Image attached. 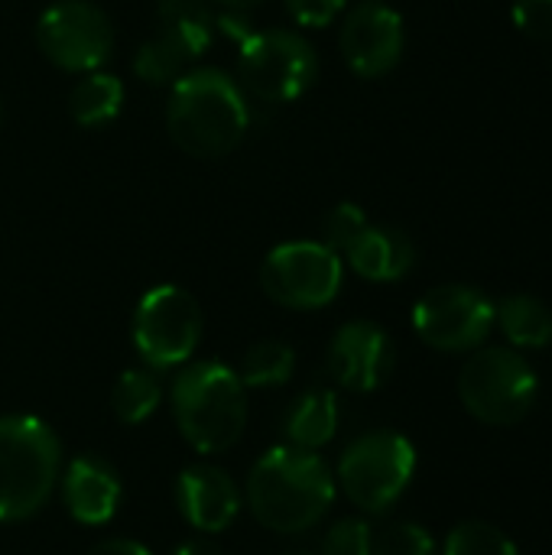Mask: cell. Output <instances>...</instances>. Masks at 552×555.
<instances>
[{
    "instance_id": "obj_1",
    "label": "cell",
    "mask_w": 552,
    "mask_h": 555,
    "mask_svg": "<svg viewBox=\"0 0 552 555\" xmlns=\"http://www.w3.org/2000/svg\"><path fill=\"white\" fill-rule=\"evenodd\" d=\"M251 111L241 85L221 68L185 72L169 94L166 127L179 150L195 159L228 156L247 133Z\"/></svg>"
},
{
    "instance_id": "obj_2",
    "label": "cell",
    "mask_w": 552,
    "mask_h": 555,
    "mask_svg": "<svg viewBox=\"0 0 552 555\" xmlns=\"http://www.w3.org/2000/svg\"><path fill=\"white\" fill-rule=\"evenodd\" d=\"M247 501L267 530L303 533L316 527L332 507L335 481L316 452L283 446L254 465L247 478Z\"/></svg>"
},
{
    "instance_id": "obj_3",
    "label": "cell",
    "mask_w": 552,
    "mask_h": 555,
    "mask_svg": "<svg viewBox=\"0 0 552 555\" xmlns=\"http://www.w3.org/2000/svg\"><path fill=\"white\" fill-rule=\"evenodd\" d=\"M172 413L182 436L198 452H224L247 426L244 384L218 361L192 364L172 384Z\"/></svg>"
},
{
    "instance_id": "obj_4",
    "label": "cell",
    "mask_w": 552,
    "mask_h": 555,
    "mask_svg": "<svg viewBox=\"0 0 552 555\" xmlns=\"http://www.w3.org/2000/svg\"><path fill=\"white\" fill-rule=\"evenodd\" d=\"M59 439L33 416L0 420V524L33 517L52 494Z\"/></svg>"
},
{
    "instance_id": "obj_5",
    "label": "cell",
    "mask_w": 552,
    "mask_h": 555,
    "mask_svg": "<svg viewBox=\"0 0 552 555\" xmlns=\"http://www.w3.org/2000/svg\"><path fill=\"white\" fill-rule=\"evenodd\" d=\"M537 393V371L511 348H482L459 374V397L465 410L488 426L521 423L534 410Z\"/></svg>"
},
{
    "instance_id": "obj_6",
    "label": "cell",
    "mask_w": 552,
    "mask_h": 555,
    "mask_svg": "<svg viewBox=\"0 0 552 555\" xmlns=\"http://www.w3.org/2000/svg\"><path fill=\"white\" fill-rule=\"evenodd\" d=\"M316 75H319L316 49L299 33L264 29V33H251L241 42L238 78L254 98L267 104L303 98L312 88Z\"/></svg>"
},
{
    "instance_id": "obj_7",
    "label": "cell",
    "mask_w": 552,
    "mask_h": 555,
    "mask_svg": "<svg viewBox=\"0 0 552 555\" xmlns=\"http://www.w3.org/2000/svg\"><path fill=\"white\" fill-rule=\"evenodd\" d=\"M416 472L413 446L397 433H368L355 439L338 465V478L351 504L368 514L387 511Z\"/></svg>"
},
{
    "instance_id": "obj_8",
    "label": "cell",
    "mask_w": 552,
    "mask_h": 555,
    "mask_svg": "<svg viewBox=\"0 0 552 555\" xmlns=\"http://www.w3.org/2000/svg\"><path fill=\"white\" fill-rule=\"evenodd\" d=\"M345 270L338 250L316 241L280 244L260 267L264 293L290 309H322L342 289Z\"/></svg>"
},
{
    "instance_id": "obj_9",
    "label": "cell",
    "mask_w": 552,
    "mask_h": 555,
    "mask_svg": "<svg viewBox=\"0 0 552 555\" xmlns=\"http://www.w3.org/2000/svg\"><path fill=\"white\" fill-rule=\"evenodd\" d=\"M202 338V309L179 286H153L133 312V345L150 367H176Z\"/></svg>"
},
{
    "instance_id": "obj_10",
    "label": "cell",
    "mask_w": 552,
    "mask_h": 555,
    "mask_svg": "<svg viewBox=\"0 0 552 555\" xmlns=\"http://www.w3.org/2000/svg\"><path fill=\"white\" fill-rule=\"evenodd\" d=\"M36 42L42 55L65 72H94L114 49V29L101 7L59 0L36 20Z\"/></svg>"
},
{
    "instance_id": "obj_11",
    "label": "cell",
    "mask_w": 552,
    "mask_h": 555,
    "mask_svg": "<svg viewBox=\"0 0 552 555\" xmlns=\"http://www.w3.org/2000/svg\"><path fill=\"white\" fill-rule=\"evenodd\" d=\"M413 328L436 351H475L495 328V302L472 286H436L416 302Z\"/></svg>"
},
{
    "instance_id": "obj_12",
    "label": "cell",
    "mask_w": 552,
    "mask_h": 555,
    "mask_svg": "<svg viewBox=\"0 0 552 555\" xmlns=\"http://www.w3.org/2000/svg\"><path fill=\"white\" fill-rule=\"evenodd\" d=\"M397 364L390 335L374 322H348L335 332L329 345V377L351 390V393H371L377 390Z\"/></svg>"
},
{
    "instance_id": "obj_13",
    "label": "cell",
    "mask_w": 552,
    "mask_h": 555,
    "mask_svg": "<svg viewBox=\"0 0 552 555\" xmlns=\"http://www.w3.org/2000/svg\"><path fill=\"white\" fill-rule=\"evenodd\" d=\"M342 55L348 68L361 78L387 75L403 55V20L397 10L364 0L345 16L342 26Z\"/></svg>"
},
{
    "instance_id": "obj_14",
    "label": "cell",
    "mask_w": 552,
    "mask_h": 555,
    "mask_svg": "<svg viewBox=\"0 0 552 555\" xmlns=\"http://www.w3.org/2000/svg\"><path fill=\"white\" fill-rule=\"evenodd\" d=\"M179 507L195 530L221 533L238 517L241 494L221 468L195 465L179 475Z\"/></svg>"
},
{
    "instance_id": "obj_15",
    "label": "cell",
    "mask_w": 552,
    "mask_h": 555,
    "mask_svg": "<svg viewBox=\"0 0 552 555\" xmlns=\"http://www.w3.org/2000/svg\"><path fill=\"white\" fill-rule=\"evenodd\" d=\"M345 254H348V263L355 267V273L371 283H394V280L407 276L416 260L413 241L403 231L384 228V224H368L348 244Z\"/></svg>"
},
{
    "instance_id": "obj_16",
    "label": "cell",
    "mask_w": 552,
    "mask_h": 555,
    "mask_svg": "<svg viewBox=\"0 0 552 555\" xmlns=\"http://www.w3.org/2000/svg\"><path fill=\"white\" fill-rule=\"evenodd\" d=\"M120 504V481L101 459H75L65 475V507L75 520L98 527L114 517Z\"/></svg>"
},
{
    "instance_id": "obj_17",
    "label": "cell",
    "mask_w": 552,
    "mask_h": 555,
    "mask_svg": "<svg viewBox=\"0 0 552 555\" xmlns=\"http://www.w3.org/2000/svg\"><path fill=\"white\" fill-rule=\"evenodd\" d=\"M156 23V33L189 59H198L215 39V13L205 0H159Z\"/></svg>"
},
{
    "instance_id": "obj_18",
    "label": "cell",
    "mask_w": 552,
    "mask_h": 555,
    "mask_svg": "<svg viewBox=\"0 0 552 555\" xmlns=\"http://www.w3.org/2000/svg\"><path fill=\"white\" fill-rule=\"evenodd\" d=\"M335 429H338V403L332 390H309L286 413V436L296 449L316 452L325 442H332Z\"/></svg>"
},
{
    "instance_id": "obj_19",
    "label": "cell",
    "mask_w": 552,
    "mask_h": 555,
    "mask_svg": "<svg viewBox=\"0 0 552 555\" xmlns=\"http://www.w3.org/2000/svg\"><path fill=\"white\" fill-rule=\"evenodd\" d=\"M495 325L514 348L552 345V309L537 296H508L495 306Z\"/></svg>"
},
{
    "instance_id": "obj_20",
    "label": "cell",
    "mask_w": 552,
    "mask_h": 555,
    "mask_svg": "<svg viewBox=\"0 0 552 555\" xmlns=\"http://www.w3.org/2000/svg\"><path fill=\"white\" fill-rule=\"evenodd\" d=\"M120 104H124V85L117 75H107V72H91L72 88V98H68L72 120L81 127L111 124L120 114Z\"/></svg>"
},
{
    "instance_id": "obj_21",
    "label": "cell",
    "mask_w": 552,
    "mask_h": 555,
    "mask_svg": "<svg viewBox=\"0 0 552 555\" xmlns=\"http://www.w3.org/2000/svg\"><path fill=\"white\" fill-rule=\"evenodd\" d=\"M111 406L120 423H143L159 406V380L150 371H124L111 390Z\"/></svg>"
},
{
    "instance_id": "obj_22",
    "label": "cell",
    "mask_w": 552,
    "mask_h": 555,
    "mask_svg": "<svg viewBox=\"0 0 552 555\" xmlns=\"http://www.w3.org/2000/svg\"><path fill=\"white\" fill-rule=\"evenodd\" d=\"M296 354L283 341H257L241 361V384L247 387H280L290 380Z\"/></svg>"
},
{
    "instance_id": "obj_23",
    "label": "cell",
    "mask_w": 552,
    "mask_h": 555,
    "mask_svg": "<svg viewBox=\"0 0 552 555\" xmlns=\"http://www.w3.org/2000/svg\"><path fill=\"white\" fill-rule=\"evenodd\" d=\"M189 55L172 46L169 39H163L159 33L153 39H146L140 46V52L133 55V72L137 78H143L146 85H176L182 78Z\"/></svg>"
},
{
    "instance_id": "obj_24",
    "label": "cell",
    "mask_w": 552,
    "mask_h": 555,
    "mask_svg": "<svg viewBox=\"0 0 552 555\" xmlns=\"http://www.w3.org/2000/svg\"><path fill=\"white\" fill-rule=\"evenodd\" d=\"M442 555H521V550L498 527L482 524V520H468L449 533Z\"/></svg>"
},
{
    "instance_id": "obj_25",
    "label": "cell",
    "mask_w": 552,
    "mask_h": 555,
    "mask_svg": "<svg viewBox=\"0 0 552 555\" xmlns=\"http://www.w3.org/2000/svg\"><path fill=\"white\" fill-rule=\"evenodd\" d=\"M371 555H436V540L429 537V530H423L420 524H394L387 527Z\"/></svg>"
},
{
    "instance_id": "obj_26",
    "label": "cell",
    "mask_w": 552,
    "mask_h": 555,
    "mask_svg": "<svg viewBox=\"0 0 552 555\" xmlns=\"http://www.w3.org/2000/svg\"><path fill=\"white\" fill-rule=\"evenodd\" d=\"M364 228H368V218H364V211H361L358 205H351V202L335 205V208L325 215V221H322V234H325V244H329L332 250H348V244H351Z\"/></svg>"
},
{
    "instance_id": "obj_27",
    "label": "cell",
    "mask_w": 552,
    "mask_h": 555,
    "mask_svg": "<svg viewBox=\"0 0 552 555\" xmlns=\"http://www.w3.org/2000/svg\"><path fill=\"white\" fill-rule=\"evenodd\" d=\"M374 553V540L364 520H338L325 540H322V555H371Z\"/></svg>"
},
{
    "instance_id": "obj_28",
    "label": "cell",
    "mask_w": 552,
    "mask_h": 555,
    "mask_svg": "<svg viewBox=\"0 0 552 555\" xmlns=\"http://www.w3.org/2000/svg\"><path fill=\"white\" fill-rule=\"evenodd\" d=\"M514 23L530 39H552V0H514Z\"/></svg>"
},
{
    "instance_id": "obj_29",
    "label": "cell",
    "mask_w": 552,
    "mask_h": 555,
    "mask_svg": "<svg viewBox=\"0 0 552 555\" xmlns=\"http://www.w3.org/2000/svg\"><path fill=\"white\" fill-rule=\"evenodd\" d=\"M342 7H345V0H286L290 16L299 26H309V29L329 26L342 13Z\"/></svg>"
},
{
    "instance_id": "obj_30",
    "label": "cell",
    "mask_w": 552,
    "mask_h": 555,
    "mask_svg": "<svg viewBox=\"0 0 552 555\" xmlns=\"http://www.w3.org/2000/svg\"><path fill=\"white\" fill-rule=\"evenodd\" d=\"M215 26H221L231 39H238V42H244L251 33H257V29H251V20L244 16V10H228V13H221V16H215Z\"/></svg>"
},
{
    "instance_id": "obj_31",
    "label": "cell",
    "mask_w": 552,
    "mask_h": 555,
    "mask_svg": "<svg viewBox=\"0 0 552 555\" xmlns=\"http://www.w3.org/2000/svg\"><path fill=\"white\" fill-rule=\"evenodd\" d=\"M88 555H150V550L133 540H107V543H98Z\"/></svg>"
},
{
    "instance_id": "obj_32",
    "label": "cell",
    "mask_w": 552,
    "mask_h": 555,
    "mask_svg": "<svg viewBox=\"0 0 552 555\" xmlns=\"http://www.w3.org/2000/svg\"><path fill=\"white\" fill-rule=\"evenodd\" d=\"M172 555H224L215 543H208V540H192V543H185V546H179Z\"/></svg>"
},
{
    "instance_id": "obj_33",
    "label": "cell",
    "mask_w": 552,
    "mask_h": 555,
    "mask_svg": "<svg viewBox=\"0 0 552 555\" xmlns=\"http://www.w3.org/2000/svg\"><path fill=\"white\" fill-rule=\"evenodd\" d=\"M224 7H231V10H251V7H257V3H264V0H221Z\"/></svg>"
},
{
    "instance_id": "obj_34",
    "label": "cell",
    "mask_w": 552,
    "mask_h": 555,
    "mask_svg": "<svg viewBox=\"0 0 552 555\" xmlns=\"http://www.w3.org/2000/svg\"><path fill=\"white\" fill-rule=\"evenodd\" d=\"M283 555H316V553H306V550H293V553H283Z\"/></svg>"
},
{
    "instance_id": "obj_35",
    "label": "cell",
    "mask_w": 552,
    "mask_h": 555,
    "mask_svg": "<svg viewBox=\"0 0 552 555\" xmlns=\"http://www.w3.org/2000/svg\"><path fill=\"white\" fill-rule=\"evenodd\" d=\"M0 124H3V101H0Z\"/></svg>"
}]
</instances>
